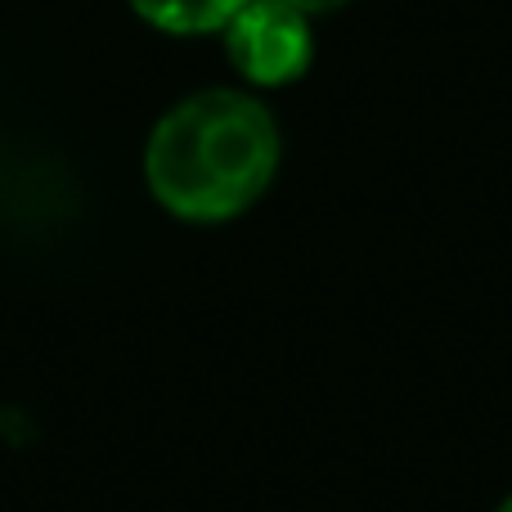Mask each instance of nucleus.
Here are the masks:
<instances>
[{
  "label": "nucleus",
  "instance_id": "nucleus-1",
  "mask_svg": "<svg viewBox=\"0 0 512 512\" xmlns=\"http://www.w3.org/2000/svg\"><path fill=\"white\" fill-rule=\"evenodd\" d=\"M279 171V126L248 90H198L162 113L144 149L149 194L180 221L243 216Z\"/></svg>",
  "mask_w": 512,
  "mask_h": 512
},
{
  "label": "nucleus",
  "instance_id": "nucleus-3",
  "mask_svg": "<svg viewBox=\"0 0 512 512\" xmlns=\"http://www.w3.org/2000/svg\"><path fill=\"white\" fill-rule=\"evenodd\" d=\"M248 0H131V9L149 27L171 36H203V32H225Z\"/></svg>",
  "mask_w": 512,
  "mask_h": 512
},
{
  "label": "nucleus",
  "instance_id": "nucleus-4",
  "mask_svg": "<svg viewBox=\"0 0 512 512\" xmlns=\"http://www.w3.org/2000/svg\"><path fill=\"white\" fill-rule=\"evenodd\" d=\"M283 5L301 9V14H324V9H337V5H346V0H283Z\"/></svg>",
  "mask_w": 512,
  "mask_h": 512
},
{
  "label": "nucleus",
  "instance_id": "nucleus-5",
  "mask_svg": "<svg viewBox=\"0 0 512 512\" xmlns=\"http://www.w3.org/2000/svg\"><path fill=\"white\" fill-rule=\"evenodd\" d=\"M495 512H512V495H508V499H504V504H499Z\"/></svg>",
  "mask_w": 512,
  "mask_h": 512
},
{
  "label": "nucleus",
  "instance_id": "nucleus-2",
  "mask_svg": "<svg viewBox=\"0 0 512 512\" xmlns=\"http://www.w3.org/2000/svg\"><path fill=\"white\" fill-rule=\"evenodd\" d=\"M225 54L252 86H288L310 68V14L283 0H248L225 23Z\"/></svg>",
  "mask_w": 512,
  "mask_h": 512
}]
</instances>
